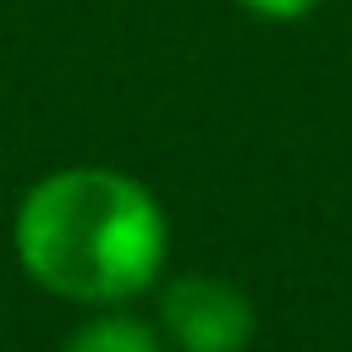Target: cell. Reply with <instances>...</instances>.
Masks as SVG:
<instances>
[{
  "instance_id": "obj_2",
  "label": "cell",
  "mask_w": 352,
  "mask_h": 352,
  "mask_svg": "<svg viewBox=\"0 0 352 352\" xmlns=\"http://www.w3.org/2000/svg\"><path fill=\"white\" fill-rule=\"evenodd\" d=\"M165 336L176 341V352H248L258 319L253 302L214 275H182L165 302H160Z\"/></svg>"
},
{
  "instance_id": "obj_4",
  "label": "cell",
  "mask_w": 352,
  "mask_h": 352,
  "mask_svg": "<svg viewBox=\"0 0 352 352\" xmlns=\"http://www.w3.org/2000/svg\"><path fill=\"white\" fill-rule=\"evenodd\" d=\"M248 16H264V22H297V16H308L319 0H236Z\"/></svg>"
},
{
  "instance_id": "obj_3",
  "label": "cell",
  "mask_w": 352,
  "mask_h": 352,
  "mask_svg": "<svg viewBox=\"0 0 352 352\" xmlns=\"http://www.w3.org/2000/svg\"><path fill=\"white\" fill-rule=\"evenodd\" d=\"M60 352H165L160 336L126 314H104V319H88Z\"/></svg>"
},
{
  "instance_id": "obj_1",
  "label": "cell",
  "mask_w": 352,
  "mask_h": 352,
  "mask_svg": "<svg viewBox=\"0 0 352 352\" xmlns=\"http://www.w3.org/2000/svg\"><path fill=\"white\" fill-rule=\"evenodd\" d=\"M170 231L154 192L104 165H72L28 187L16 209L22 270L72 302H126L165 264Z\"/></svg>"
}]
</instances>
